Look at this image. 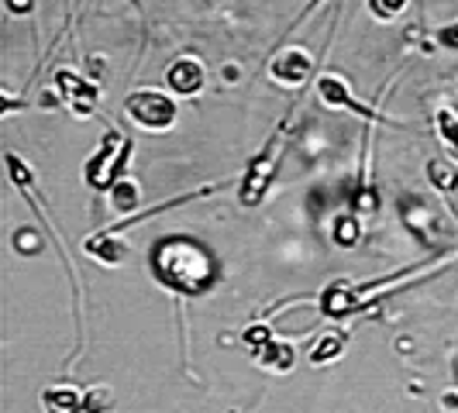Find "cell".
<instances>
[{
  "instance_id": "cell-21",
  "label": "cell",
  "mask_w": 458,
  "mask_h": 413,
  "mask_svg": "<svg viewBox=\"0 0 458 413\" xmlns=\"http://www.w3.org/2000/svg\"><path fill=\"white\" fill-rule=\"evenodd\" d=\"M31 4H35V0H7V11H11V14H28Z\"/></svg>"
},
{
  "instance_id": "cell-13",
  "label": "cell",
  "mask_w": 458,
  "mask_h": 413,
  "mask_svg": "<svg viewBox=\"0 0 458 413\" xmlns=\"http://www.w3.org/2000/svg\"><path fill=\"white\" fill-rule=\"evenodd\" d=\"M428 180H431L435 190H441L445 197H452V193L458 190V173L448 165V162H441V159L428 162Z\"/></svg>"
},
{
  "instance_id": "cell-5",
  "label": "cell",
  "mask_w": 458,
  "mask_h": 413,
  "mask_svg": "<svg viewBox=\"0 0 458 413\" xmlns=\"http://www.w3.org/2000/svg\"><path fill=\"white\" fill-rule=\"evenodd\" d=\"M318 93H321V100L327 107H344V111H355V114L369 117V121H386V124H400V121H390V117H383L379 111H372L366 104H359L352 90H348V83H344L342 76H335V72H324L321 80H318Z\"/></svg>"
},
{
  "instance_id": "cell-3",
  "label": "cell",
  "mask_w": 458,
  "mask_h": 413,
  "mask_svg": "<svg viewBox=\"0 0 458 413\" xmlns=\"http://www.w3.org/2000/svg\"><path fill=\"white\" fill-rule=\"evenodd\" d=\"M124 111L141 128L162 131V128H169L176 121V100L169 93H159V90H138L128 97V107Z\"/></svg>"
},
{
  "instance_id": "cell-7",
  "label": "cell",
  "mask_w": 458,
  "mask_h": 413,
  "mask_svg": "<svg viewBox=\"0 0 458 413\" xmlns=\"http://www.w3.org/2000/svg\"><path fill=\"white\" fill-rule=\"evenodd\" d=\"M55 87H59L63 104H69V111L76 117H87L93 111V104H97V87L87 83L83 76H76V72H69V69H59V72H55Z\"/></svg>"
},
{
  "instance_id": "cell-20",
  "label": "cell",
  "mask_w": 458,
  "mask_h": 413,
  "mask_svg": "<svg viewBox=\"0 0 458 413\" xmlns=\"http://www.w3.org/2000/svg\"><path fill=\"white\" fill-rule=\"evenodd\" d=\"M437 42L445 48H458V24H445V28L437 31Z\"/></svg>"
},
{
  "instance_id": "cell-16",
  "label": "cell",
  "mask_w": 458,
  "mask_h": 413,
  "mask_svg": "<svg viewBox=\"0 0 458 413\" xmlns=\"http://www.w3.org/2000/svg\"><path fill=\"white\" fill-rule=\"evenodd\" d=\"M342 348H344V338L342 334H324L321 344L310 351V362L314 366H324V362H331V358H338L342 355Z\"/></svg>"
},
{
  "instance_id": "cell-4",
  "label": "cell",
  "mask_w": 458,
  "mask_h": 413,
  "mask_svg": "<svg viewBox=\"0 0 458 413\" xmlns=\"http://www.w3.org/2000/svg\"><path fill=\"white\" fill-rule=\"evenodd\" d=\"M128 152H131V145L121 141V138L111 131V135L100 141L97 156L87 162V183L97 186V190H111V186L121 180V165L128 162Z\"/></svg>"
},
{
  "instance_id": "cell-11",
  "label": "cell",
  "mask_w": 458,
  "mask_h": 413,
  "mask_svg": "<svg viewBox=\"0 0 458 413\" xmlns=\"http://www.w3.org/2000/svg\"><path fill=\"white\" fill-rule=\"evenodd\" d=\"M403 221H407V228L413 231V234H420V241L424 245H435L437 238V221H435V214L428 210V206L420 204V200H403Z\"/></svg>"
},
{
  "instance_id": "cell-6",
  "label": "cell",
  "mask_w": 458,
  "mask_h": 413,
  "mask_svg": "<svg viewBox=\"0 0 458 413\" xmlns=\"http://www.w3.org/2000/svg\"><path fill=\"white\" fill-rule=\"evenodd\" d=\"M245 341L255 348V362H259V366L273 368V372H286V368L293 366V348L276 341L273 334H269V327H252V331L245 334Z\"/></svg>"
},
{
  "instance_id": "cell-2",
  "label": "cell",
  "mask_w": 458,
  "mask_h": 413,
  "mask_svg": "<svg viewBox=\"0 0 458 413\" xmlns=\"http://www.w3.org/2000/svg\"><path fill=\"white\" fill-rule=\"evenodd\" d=\"M283 135H286V128H283L279 135L269 138L266 148L249 162V169H245V183H242V204L245 206L262 204L266 190H269V183L276 180V165H279V152H283Z\"/></svg>"
},
{
  "instance_id": "cell-17",
  "label": "cell",
  "mask_w": 458,
  "mask_h": 413,
  "mask_svg": "<svg viewBox=\"0 0 458 413\" xmlns=\"http://www.w3.org/2000/svg\"><path fill=\"white\" fill-rule=\"evenodd\" d=\"M403 7H407V0H369V11H372L376 18H383V21L396 18Z\"/></svg>"
},
{
  "instance_id": "cell-8",
  "label": "cell",
  "mask_w": 458,
  "mask_h": 413,
  "mask_svg": "<svg viewBox=\"0 0 458 413\" xmlns=\"http://www.w3.org/2000/svg\"><path fill=\"white\" fill-rule=\"evenodd\" d=\"M310 55L303 52V48H283V52H276V59L269 63V72H273L276 83H283V87H297L303 83L307 76H310Z\"/></svg>"
},
{
  "instance_id": "cell-22",
  "label": "cell",
  "mask_w": 458,
  "mask_h": 413,
  "mask_svg": "<svg viewBox=\"0 0 458 413\" xmlns=\"http://www.w3.org/2000/svg\"><path fill=\"white\" fill-rule=\"evenodd\" d=\"M455 379H458V358H455Z\"/></svg>"
},
{
  "instance_id": "cell-15",
  "label": "cell",
  "mask_w": 458,
  "mask_h": 413,
  "mask_svg": "<svg viewBox=\"0 0 458 413\" xmlns=\"http://www.w3.org/2000/svg\"><path fill=\"white\" fill-rule=\"evenodd\" d=\"M111 204H114V210H121V214H131L138 206V186L121 176V180L111 186Z\"/></svg>"
},
{
  "instance_id": "cell-18",
  "label": "cell",
  "mask_w": 458,
  "mask_h": 413,
  "mask_svg": "<svg viewBox=\"0 0 458 413\" xmlns=\"http://www.w3.org/2000/svg\"><path fill=\"white\" fill-rule=\"evenodd\" d=\"M335 231H338V234H335L338 245H355V241H359V221H355V217H342Z\"/></svg>"
},
{
  "instance_id": "cell-10",
  "label": "cell",
  "mask_w": 458,
  "mask_h": 413,
  "mask_svg": "<svg viewBox=\"0 0 458 413\" xmlns=\"http://www.w3.org/2000/svg\"><path fill=\"white\" fill-rule=\"evenodd\" d=\"M83 252L93 255L97 262H104V266H121L124 258H128V245L121 241V231L117 228H107L100 231V234H93L83 241Z\"/></svg>"
},
{
  "instance_id": "cell-9",
  "label": "cell",
  "mask_w": 458,
  "mask_h": 413,
  "mask_svg": "<svg viewBox=\"0 0 458 413\" xmlns=\"http://www.w3.org/2000/svg\"><path fill=\"white\" fill-rule=\"evenodd\" d=\"M165 83H169V93L176 97H197L204 90V66L193 55H183L165 69Z\"/></svg>"
},
{
  "instance_id": "cell-14",
  "label": "cell",
  "mask_w": 458,
  "mask_h": 413,
  "mask_svg": "<svg viewBox=\"0 0 458 413\" xmlns=\"http://www.w3.org/2000/svg\"><path fill=\"white\" fill-rule=\"evenodd\" d=\"M435 124H437V135H441V141L452 148L458 156V111H452V107H441L435 114Z\"/></svg>"
},
{
  "instance_id": "cell-1",
  "label": "cell",
  "mask_w": 458,
  "mask_h": 413,
  "mask_svg": "<svg viewBox=\"0 0 458 413\" xmlns=\"http://www.w3.org/2000/svg\"><path fill=\"white\" fill-rule=\"evenodd\" d=\"M152 273L165 290L180 297H197L214 286L217 266L200 241L176 234V238H162L152 249Z\"/></svg>"
},
{
  "instance_id": "cell-12",
  "label": "cell",
  "mask_w": 458,
  "mask_h": 413,
  "mask_svg": "<svg viewBox=\"0 0 458 413\" xmlns=\"http://www.w3.org/2000/svg\"><path fill=\"white\" fill-rule=\"evenodd\" d=\"M42 403H46V410H87V396L80 390H72V386H55V390H46L42 392Z\"/></svg>"
},
{
  "instance_id": "cell-19",
  "label": "cell",
  "mask_w": 458,
  "mask_h": 413,
  "mask_svg": "<svg viewBox=\"0 0 458 413\" xmlns=\"http://www.w3.org/2000/svg\"><path fill=\"white\" fill-rule=\"evenodd\" d=\"M14 249H18L21 255H38V252H42V238H38L35 231H18Z\"/></svg>"
}]
</instances>
